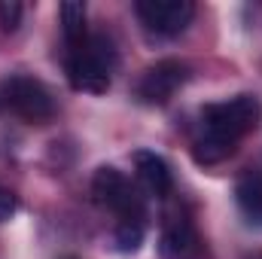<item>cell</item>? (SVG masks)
<instances>
[{"instance_id":"cell-1","label":"cell","mask_w":262,"mask_h":259,"mask_svg":"<svg viewBox=\"0 0 262 259\" xmlns=\"http://www.w3.org/2000/svg\"><path fill=\"white\" fill-rule=\"evenodd\" d=\"M262 119V104L256 95H235L220 104H207L201 110L198 137L192 140V159L198 165H220L226 162L238 143L256 131Z\"/></svg>"},{"instance_id":"cell-2","label":"cell","mask_w":262,"mask_h":259,"mask_svg":"<svg viewBox=\"0 0 262 259\" xmlns=\"http://www.w3.org/2000/svg\"><path fill=\"white\" fill-rule=\"evenodd\" d=\"M116 49L107 34H89L76 49H67V79L76 92L101 95L113 82L116 70Z\"/></svg>"},{"instance_id":"cell-3","label":"cell","mask_w":262,"mask_h":259,"mask_svg":"<svg viewBox=\"0 0 262 259\" xmlns=\"http://www.w3.org/2000/svg\"><path fill=\"white\" fill-rule=\"evenodd\" d=\"M0 107L15 113L18 119H25L31 125H43L55 116L52 92L40 79L25 76V73H15V76L0 82Z\"/></svg>"},{"instance_id":"cell-4","label":"cell","mask_w":262,"mask_h":259,"mask_svg":"<svg viewBox=\"0 0 262 259\" xmlns=\"http://www.w3.org/2000/svg\"><path fill=\"white\" fill-rule=\"evenodd\" d=\"M92 195L101 207H107L110 213H116V223H131V220H143L146 223V204L143 195L137 192V186L128 177L113 168V165H101L92 177Z\"/></svg>"},{"instance_id":"cell-5","label":"cell","mask_w":262,"mask_h":259,"mask_svg":"<svg viewBox=\"0 0 262 259\" xmlns=\"http://www.w3.org/2000/svg\"><path fill=\"white\" fill-rule=\"evenodd\" d=\"M134 12L140 25L146 28V34L171 40V37H180L192 25L195 3L192 0H137Z\"/></svg>"},{"instance_id":"cell-6","label":"cell","mask_w":262,"mask_h":259,"mask_svg":"<svg viewBox=\"0 0 262 259\" xmlns=\"http://www.w3.org/2000/svg\"><path fill=\"white\" fill-rule=\"evenodd\" d=\"M186 79H189V64H183L177 58H165V61H156L140 73L134 92L143 104L159 107V104H168L177 95V89L186 85Z\"/></svg>"},{"instance_id":"cell-7","label":"cell","mask_w":262,"mask_h":259,"mask_svg":"<svg viewBox=\"0 0 262 259\" xmlns=\"http://www.w3.org/2000/svg\"><path fill=\"white\" fill-rule=\"evenodd\" d=\"M162 256L165 259H204V244L195 223L183 210H171L162 229Z\"/></svg>"},{"instance_id":"cell-8","label":"cell","mask_w":262,"mask_h":259,"mask_svg":"<svg viewBox=\"0 0 262 259\" xmlns=\"http://www.w3.org/2000/svg\"><path fill=\"white\" fill-rule=\"evenodd\" d=\"M134 168H137L140 183L152 195L168 198V195L174 192V174H171V168H168V162L162 156H156L149 149H137L134 153Z\"/></svg>"},{"instance_id":"cell-9","label":"cell","mask_w":262,"mask_h":259,"mask_svg":"<svg viewBox=\"0 0 262 259\" xmlns=\"http://www.w3.org/2000/svg\"><path fill=\"white\" fill-rule=\"evenodd\" d=\"M235 201L247 223L262 226V174L259 171H244L235 183Z\"/></svg>"},{"instance_id":"cell-10","label":"cell","mask_w":262,"mask_h":259,"mask_svg":"<svg viewBox=\"0 0 262 259\" xmlns=\"http://www.w3.org/2000/svg\"><path fill=\"white\" fill-rule=\"evenodd\" d=\"M58 12H61V34H64L67 49H76L89 37V28H85V3L67 0V3H61Z\"/></svg>"},{"instance_id":"cell-11","label":"cell","mask_w":262,"mask_h":259,"mask_svg":"<svg viewBox=\"0 0 262 259\" xmlns=\"http://www.w3.org/2000/svg\"><path fill=\"white\" fill-rule=\"evenodd\" d=\"M143 235H146V223H143V220L116 223V232H113L116 250H122V253H134V250H140V244H143Z\"/></svg>"},{"instance_id":"cell-12","label":"cell","mask_w":262,"mask_h":259,"mask_svg":"<svg viewBox=\"0 0 262 259\" xmlns=\"http://www.w3.org/2000/svg\"><path fill=\"white\" fill-rule=\"evenodd\" d=\"M21 3H15V0H3L0 3V31L3 34H12L18 25H21Z\"/></svg>"},{"instance_id":"cell-13","label":"cell","mask_w":262,"mask_h":259,"mask_svg":"<svg viewBox=\"0 0 262 259\" xmlns=\"http://www.w3.org/2000/svg\"><path fill=\"white\" fill-rule=\"evenodd\" d=\"M15 210H18V198H15V192L6 189V186H0V223L12 220Z\"/></svg>"},{"instance_id":"cell-14","label":"cell","mask_w":262,"mask_h":259,"mask_svg":"<svg viewBox=\"0 0 262 259\" xmlns=\"http://www.w3.org/2000/svg\"><path fill=\"white\" fill-rule=\"evenodd\" d=\"M247 259H262V253H250V256H247Z\"/></svg>"}]
</instances>
